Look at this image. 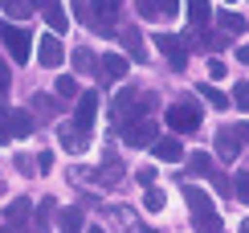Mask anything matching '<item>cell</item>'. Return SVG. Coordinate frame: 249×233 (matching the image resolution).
<instances>
[{"label": "cell", "instance_id": "6da1fadb", "mask_svg": "<svg viewBox=\"0 0 249 233\" xmlns=\"http://www.w3.org/2000/svg\"><path fill=\"white\" fill-rule=\"evenodd\" d=\"M184 200H188V209H192V217H196V229H204V233H221V213L213 209V200L209 193H200V188H184Z\"/></svg>", "mask_w": 249, "mask_h": 233}, {"label": "cell", "instance_id": "7a4b0ae2", "mask_svg": "<svg viewBox=\"0 0 249 233\" xmlns=\"http://www.w3.org/2000/svg\"><path fill=\"white\" fill-rule=\"evenodd\" d=\"M0 41H4L8 58L20 61V66L29 61V54H33V33H29V29H20V25H0Z\"/></svg>", "mask_w": 249, "mask_h": 233}, {"label": "cell", "instance_id": "3957f363", "mask_svg": "<svg viewBox=\"0 0 249 233\" xmlns=\"http://www.w3.org/2000/svg\"><path fill=\"white\" fill-rule=\"evenodd\" d=\"M168 123H172V131H196V127H200V107H196L192 98L172 102L168 107Z\"/></svg>", "mask_w": 249, "mask_h": 233}, {"label": "cell", "instance_id": "277c9868", "mask_svg": "<svg viewBox=\"0 0 249 233\" xmlns=\"http://www.w3.org/2000/svg\"><path fill=\"white\" fill-rule=\"evenodd\" d=\"M155 49H160V54L172 61V70L184 74V66H188V45H184L176 33H155Z\"/></svg>", "mask_w": 249, "mask_h": 233}, {"label": "cell", "instance_id": "5b68a950", "mask_svg": "<svg viewBox=\"0 0 249 233\" xmlns=\"http://www.w3.org/2000/svg\"><path fill=\"white\" fill-rule=\"evenodd\" d=\"M155 119H131V123H123V139H127L131 147H147L155 143Z\"/></svg>", "mask_w": 249, "mask_h": 233}, {"label": "cell", "instance_id": "8992f818", "mask_svg": "<svg viewBox=\"0 0 249 233\" xmlns=\"http://www.w3.org/2000/svg\"><path fill=\"white\" fill-rule=\"evenodd\" d=\"M241 143H245V127H225V131L216 135V155L233 164L237 155H241Z\"/></svg>", "mask_w": 249, "mask_h": 233}, {"label": "cell", "instance_id": "52a82bcc", "mask_svg": "<svg viewBox=\"0 0 249 233\" xmlns=\"http://www.w3.org/2000/svg\"><path fill=\"white\" fill-rule=\"evenodd\" d=\"M86 4H90V25H98L102 33H110V25L119 17V0H86Z\"/></svg>", "mask_w": 249, "mask_h": 233}, {"label": "cell", "instance_id": "ba28073f", "mask_svg": "<svg viewBox=\"0 0 249 233\" xmlns=\"http://www.w3.org/2000/svg\"><path fill=\"white\" fill-rule=\"evenodd\" d=\"M37 61H41L45 70H57L61 61H66V49H61V41H57L53 33L41 37V45H37Z\"/></svg>", "mask_w": 249, "mask_h": 233}, {"label": "cell", "instance_id": "9c48e42d", "mask_svg": "<svg viewBox=\"0 0 249 233\" xmlns=\"http://www.w3.org/2000/svg\"><path fill=\"white\" fill-rule=\"evenodd\" d=\"M94 119H98V94H94V90H86V94L78 98V115H74V127H82V131L90 135Z\"/></svg>", "mask_w": 249, "mask_h": 233}, {"label": "cell", "instance_id": "30bf717a", "mask_svg": "<svg viewBox=\"0 0 249 233\" xmlns=\"http://www.w3.org/2000/svg\"><path fill=\"white\" fill-rule=\"evenodd\" d=\"M151 155H155V160H163V164H176V160H184V147H180L176 135H163V139L151 143Z\"/></svg>", "mask_w": 249, "mask_h": 233}, {"label": "cell", "instance_id": "8fae6325", "mask_svg": "<svg viewBox=\"0 0 249 233\" xmlns=\"http://www.w3.org/2000/svg\"><path fill=\"white\" fill-rule=\"evenodd\" d=\"M61 147H66V152H82V147L90 143V135L82 131V127H74V123H61Z\"/></svg>", "mask_w": 249, "mask_h": 233}, {"label": "cell", "instance_id": "7c38bea8", "mask_svg": "<svg viewBox=\"0 0 249 233\" xmlns=\"http://www.w3.org/2000/svg\"><path fill=\"white\" fill-rule=\"evenodd\" d=\"M41 13H45V20H49L53 33H66V29H70V17H66V8H61V0H49Z\"/></svg>", "mask_w": 249, "mask_h": 233}, {"label": "cell", "instance_id": "4fadbf2b", "mask_svg": "<svg viewBox=\"0 0 249 233\" xmlns=\"http://www.w3.org/2000/svg\"><path fill=\"white\" fill-rule=\"evenodd\" d=\"M98 66H102V70H98L102 78H115V82H119L123 74H127V58H123V54H107V58L98 61Z\"/></svg>", "mask_w": 249, "mask_h": 233}, {"label": "cell", "instance_id": "5bb4252c", "mask_svg": "<svg viewBox=\"0 0 249 233\" xmlns=\"http://www.w3.org/2000/svg\"><path fill=\"white\" fill-rule=\"evenodd\" d=\"M188 20L196 29H204L213 20V4H209V0H188Z\"/></svg>", "mask_w": 249, "mask_h": 233}, {"label": "cell", "instance_id": "9a60e30c", "mask_svg": "<svg viewBox=\"0 0 249 233\" xmlns=\"http://www.w3.org/2000/svg\"><path fill=\"white\" fill-rule=\"evenodd\" d=\"M33 131V119L25 111H8V135H29Z\"/></svg>", "mask_w": 249, "mask_h": 233}, {"label": "cell", "instance_id": "2e32d148", "mask_svg": "<svg viewBox=\"0 0 249 233\" xmlns=\"http://www.w3.org/2000/svg\"><path fill=\"white\" fill-rule=\"evenodd\" d=\"M61 233H82V209H61Z\"/></svg>", "mask_w": 249, "mask_h": 233}, {"label": "cell", "instance_id": "e0dca14e", "mask_svg": "<svg viewBox=\"0 0 249 233\" xmlns=\"http://www.w3.org/2000/svg\"><path fill=\"white\" fill-rule=\"evenodd\" d=\"M163 205H168V196H163L160 188H147V193H143V209H147V213H160Z\"/></svg>", "mask_w": 249, "mask_h": 233}, {"label": "cell", "instance_id": "ac0fdd59", "mask_svg": "<svg viewBox=\"0 0 249 233\" xmlns=\"http://www.w3.org/2000/svg\"><path fill=\"white\" fill-rule=\"evenodd\" d=\"M0 8H4L13 20H25L29 17V0H0Z\"/></svg>", "mask_w": 249, "mask_h": 233}, {"label": "cell", "instance_id": "d6986e66", "mask_svg": "<svg viewBox=\"0 0 249 233\" xmlns=\"http://www.w3.org/2000/svg\"><path fill=\"white\" fill-rule=\"evenodd\" d=\"M200 98H209L216 111H225V107H229V94H225V90H216V86H200Z\"/></svg>", "mask_w": 249, "mask_h": 233}, {"label": "cell", "instance_id": "ffe728a7", "mask_svg": "<svg viewBox=\"0 0 249 233\" xmlns=\"http://www.w3.org/2000/svg\"><path fill=\"white\" fill-rule=\"evenodd\" d=\"M188 164H192V172H200V176H216V168H213V155H204V152H196Z\"/></svg>", "mask_w": 249, "mask_h": 233}, {"label": "cell", "instance_id": "44dd1931", "mask_svg": "<svg viewBox=\"0 0 249 233\" xmlns=\"http://www.w3.org/2000/svg\"><path fill=\"white\" fill-rule=\"evenodd\" d=\"M29 213H33V200H13V205H8V221H13V225L25 221Z\"/></svg>", "mask_w": 249, "mask_h": 233}, {"label": "cell", "instance_id": "7402d4cb", "mask_svg": "<svg viewBox=\"0 0 249 233\" xmlns=\"http://www.w3.org/2000/svg\"><path fill=\"white\" fill-rule=\"evenodd\" d=\"M123 45L131 49L135 61H143V45H139V33H135V29H123Z\"/></svg>", "mask_w": 249, "mask_h": 233}, {"label": "cell", "instance_id": "603a6c76", "mask_svg": "<svg viewBox=\"0 0 249 233\" xmlns=\"http://www.w3.org/2000/svg\"><path fill=\"white\" fill-rule=\"evenodd\" d=\"M216 20H221V25L229 29V33H245V17H241V13H221Z\"/></svg>", "mask_w": 249, "mask_h": 233}, {"label": "cell", "instance_id": "cb8c5ba5", "mask_svg": "<svg viewBox=\"0 0 249 233\" xmlns=\"http://www.w3.org/2000/svg\"><path fill=\"white\" fill-rule=\"evenodd\" d=\"M229 107H249V82H237V86H233V94H229Z\"/></svg>", "mask_w": 249, "mask_h": 233}, {"label": "cell", "instance_id": "d4e9b609", "mask_svg": "<svg viewBox=\"0 0 249 233\" xmlns=\"http://www.w3.org/2000/svg\"><path fill=\"white\" fill-rule=\"evenodd\" d=\"M74 66H78L82 74H86V70H94V66H98V58L90 54V49H74Z\"/></svg>", "mask_w": 249, "mask_h": 233}, {"label": "cell", "instance_id": "484cf974", "mask_svg": "<svg viewBox=\"0 0 249 233\" xmlns=\"http://www.w3.org/2000/svg\"><path fill=\"white\" fill-rule=\"evenodd\" d=\"M233 196H237V205H249V176L245 172L233 180Z\"/></svg>", "mask_w": 249, "mask_h": 233}, {"label": "cell", "instance_id": "4316f807", "mask_svg": "<svg viewBox=\"0 0 249 233\" xmlns=\"http://www.w3.org/2000/svg\"><path fill=\"white\" fill-rule=\"evenodd\" d=\"M49 217H53V200H41V209H37V229L41 233L49 229Z\"/></svg>", "mask_w": 249, "mask_h": 233}, {"label": "cell", "instance_id": "83f0119b", "mask_svg": "<svg viewBox=\"0 0 249 233\" xmlns=\"http://www.w3.org/2000/svg\"><path fill=\"white\" fill-rule=\"evenodd\" d=\"M57 94H61V98H78V82L70 78V74H66V78H57Z\"/></svg>", "mask_w": 249, "mask_h": 233}, {"label": "cell", "instance_id": "f1b7e54d", "mask_svg": "<svg viewBox=\"0 0 249 233\" xmlns=\"http://www.w3.org/2000/svg\"><path fill=\"white\" fill-rule=\"evenodd\" d=\"M155 8H160V17H176L180 13V0H155Z\"/></svg>", "mask_w": 249, "mask_h": 233}, {"label": "cell", "instance_id": "f546056e", "mask_svg": "<svg viewBox=\"0 0 249 233\" xmlns=\"http://www.w3.org/2000/svg\"><path fill=\"white\" fill-rule=\"evenodd\" d=\"M139 17H143V20H155V17H160V8H155V0H139Z\"/></svg>", "mask_w": 249, "mask_h": 233}, {"label": "cell", "instance_id": "4dcf8cb0", "mask_svg": "<svg viewBox=\"0 0 249 233\" xmlns=\"http://www.w3.org/2000/svg\"><path fill=\"white\" fill-rule=\"evenodd\" d=\"M70 8H74L78 20H90V4H86V0H70Z\"/></svg>", "mask_w": 249, "mask_h": 233}, {"label": "cell", "instance_id": "1f68e13d", "mask_svg": "<svg viewBox=\"0 0 249 233\" xmlns=\"http://www.w3.org/2000/svg\"><path fill=\"white\" fill-rule=\"evenodd\" d=\"M209 74H213V78H225V74H229V66H225L221 58H209Z\"/></svg>", "mask_w": 249, "mask_h": 233}, {"label": "cell", "instance_id": "d6a6232c", "mask_svg": "<svg viewBox=\"0 0 249 233\" xmlns=\"http://www.w3.org/2000/svg\"><path fill=\"white\" fill-rule=\"evenodd\" d=\"M0 143H13V135H8V111L0 107Z\"/></svg>", "mask_w": 249, "mask_h": 233}, {"label": "cell", "instance_id": "836d02e7", "mask_svg": "<svg viewBox=\"0 0 249 233\" xmlns=\"http://www.w3.org/2000/svg\"><path fill=\"white\" fill-rule=\"evenodd\" d=\"M49 168H53V155H49V152H41V155H37V168H33V172H49Z\"/></svg>", "mask_w": 249, "mask_h": 233}, {"label": "cell", "instance_id": "e575fe53", "mask_svg": "<svg viewBox=\"0 0 249 233\" xmlns=\"http://www.w3.org/2000/svg\"><path fill=\"white\" fill-rule=\"evenodd\" d=\"M204 45H209V49H221L225 37H221V33H209V37H204Z\"/></svg>", "mask_w": 249, "mask_h": 233}, {"label": "cell", "instance_id": "d590c367", "mask_svg": "<svg viewBox=\"0 0 249 233\" xmlns=\"http://www.w3.org/2000/svg\"><path fill=\"white\" fill-rule=\"evenodd\" d=\"M151 180H155V168H143V172H139V184L151 188Z\"/></svg>", "mask_w": 249, "mask_h": 233}, {"label": "cell", "instance_id": "8d00e7d4", "mask_svg": "<svg viewBox=\"0 0 249 233\" xmlns=\"http://www.w3.org/2000/svg\"><path fill=\"white\" fill-rule=\"evenodd\" d=\"M4 90H8V66L0 61V94H4Z\"/></svg>", "mask_w": 249, "mask_h": 233}, {"label": "cell", "instance_id": "74e56055", "mask_svg": "<svg viewBox=\"0 0 249 233\" xmlns=\"http://www.w3.org/2000/svg\"><path fill=\"white\" fill-rule=\"evenodd\" d=\"M86 233H107V229H102V225H90V229H86Z\"/></svg>", "mask_w": 249, "mask_h": 233}, {"label": "cell", "instance_id": "f35d334b", "mask_svg": "<svg viewBox=\"0 0 249 233\" xmlns=\"http://www.w3.org/2000/svg\"><path fill=\"white\" fill-rule=\"evenodd\" d=\"M33 4H41V8H45V4H49V0H29V8H33Z\"/></svg>", "mask_w": 249, "mask_h": 233}, {"label": "cell", "instance_id": "ab89813d", "mask_svg": "<svg viewBox=\"0 0 249 233\" xmlns=\"http://www.w3.org/2000/svg\"><path fill=\"white\" fill-rule=\"evenodd\" d=\"M8 233H13V229H8Z\"/></svg>", "mask_w": 249, "mask_h": 233}]
</instances>
